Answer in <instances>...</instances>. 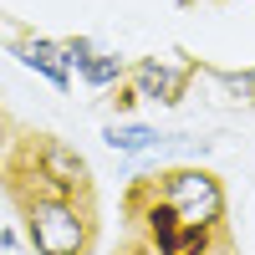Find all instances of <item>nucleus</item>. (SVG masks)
Returning a JSON list of instances; mask_svg holds the SVG:
<instances>
[{"mask_svg":"<svg viewBox=\"0 0 255 255\" xmlns=\"http://www.w3.org/2000/svg\"><path fill=\"white\" fill-rule=\"evenodd\" d=\"M26 230H31V245L41 255H82L87 250V220H82V209L72 199H61V194L36 199Z\"/></svg>","mask_w":255,"mask_h":255,"instance_id":"f257e3e1","label":"nucleus"},{"mask_svg":"<svg viewBox=\"0 0 255 255\" xmlns=\"http://www.w3.org/2000/svg\"><path fill=\"white\" fill-rule=\"evenodd\" d=\"M163 209L179 225H209V220H220L225 194H220V184L209 174H199V168H179V174H168V184H163Z\"/></svg>","mask_w":255,"mask_h":255,"instance_id":"f03ea898","label":"nucleus"},{"mask_svg":"<svg viewBox=\"0 0 255 255\" xmlns=\"http://www.w3.org/2000/svg\"><path fill=\"white\" fill-rule=\"evenodd\" d=\"M67 67H77V77L87 82V87H113V82L123 77V56L113 51H97L92 41H67Z\"/></svg>","mask_w":255,"mask_h":255,"instance_id":"7ed1b4c3","label":"nucleus"},{"mask_svg":"<svg viewBox=\"0 0 255 255\" xmlns=\"http://www.w3.org/2000/svg\"><path fill=\"white\" fill-rule=\"evenodd\" d=\"M15 56H20V67H31V72H41L51 82V87H61L67 92V82H72V67H67V51L56 46V41H15Z\"/></svg>","mask_w":255,"mask_h":255,"instance_id":"20e7f679","label":"nucleus"},{"mask_svg":"<svg viewBox=\"0 0 255 255\" xmlns=\"http://www.w3.org/2000/svg\"><path fill=\"white\" fill-rule=\"evenodd\" d=\"M46 174H51V184H61V189H82L87 184V163H82V153H72L67 143H46Z\"/></svg>","mask_w":255,"mask_h":255,"instance_id":"39448f33","label":"nucleus"},{"mask_svg":"<svg viewBox=\"0 0 255 255\" xmlns=\"http://www.w3.org/2000/svg\"><path fill=\"white\" fill-rule=\"evenodd\" d=\"M133 82H138V92L153 97V102H179V72H168L163 61H138Z\"/></svg>","mask_w":255,"mask_h":255,"instance_id":"423d86ee","label":"nucleus"},{"mask_svg":"<svg viewBox=\"0 0 255 255\" xmlns=\"http://www.w3.org/2000/svg\"><path fill=\"white\" fill-rule=\"evenodd\" d=\"M108 148H118V153H148V148H158V128H143V123H113L108 133Z\"/></svg>","mask_w":255,"mask_h":255,"instance_id":"0eeeda50","label":"nucleus"},{"mask_svg":"<svg viewBox=\"0 0 255 255\" xmlns=\"http://www.w3.org/2000/svg\"><path fill=\"white\" fill-rule=\"evenodd\" d=\"M220 82H225L230 92H240V97H250V92H255V72H240V77H235V72H225Z\"/></svg>","mask_w":255,"mask_h":255,"instance_id":"6e6552de","label":"nucleus"}]
</instances>
